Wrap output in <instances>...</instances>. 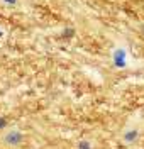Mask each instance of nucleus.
Here are the masks:
<instances>
[{"label":"nucleus","mask_w":144,"mask_h":149,"mask_svg":"<svg viewBox=\"0 0 144 149\" xmlns=\"http://www.w3.org/2000/svg\"><path fill=\"white\" fill-rule=\"evenodd\" d=\"M5 141L9 142V144H20V141H22V134L17 132V130H14V132H10L5 136Z\"/></svg>","instance_id":"nucleus-1"},{"label":"nucleus","mask_w":144,"mask_h":149,"mask_svg":"<svg viewBox=\"0 0 144 149\" xmlns=\"http://www.w3.org/2000/svg\"><path fill=\"white\" fill-rule=\"evenodd\" d=\"M124 56H125V53L122 51V49H119V51L115 53V65H117V66H124L125 65Z\"/></svg>","instance_id":"nucleus-2"},{"label":"nucleus","mask_w":144,"mask_h":149,"mask_svg":"<svg viewBox=\"0 0 144 149\" xmlns=\"http://www.w3.org/2000/svg\"><path fill=\"white\" fill-rule=\"evenodd\" d=\"M80 149H90L88 142H80Z\"/></svg>","instance_id":"nucleus-3"},{"label":"nucleus","mask_w":144,"mask_h":149,"mask_svg":"<svg viewBox=\"0 0 144 149\" xmlns=\"http://www.w3.org/2000/svg\"><path fill=\"white\" fill-rule=\"evenodd\" d=\"M134 136H136V132H132V134H131V132H129V134H127V137H125V139H127V141H131V139H134Z\"/></svg>","instance_id":"nucleus-4"},{"label":"nucleus","mask_w":144,"mask_h":149,"mask_svg":"<svg viewBox=\"0 0 144 149\" xmlns=\"http://www.w3.org/2000/svg\"><path fill=\"white\" fill-rule=\"evenodd\" d=\"M2 127H5V120H3V119H0V129H2Z\"/></svg>","instance_id":"nucleus-5"},{"label":"nucleus","mask_w":144,"mask_h":149,"mask_svg":"<svg viewBox=\"0 0 144 149\" xmlns=\"http://www.w3.org/2000/svg\"><path fill=\"white\" fill-rule=\"evenodd\" d=\"M7 3H15V0H5Z\"/></svg>","instance_id":"nucleus-6"},{"label":"nucleus","mask_w":144,"mask_h":149,"mask_svg":"<svg viewBox=\"0 0 144 149\" xmlns=\"http://www.w3.org/2000/svg\"><path fill=\"white\" fill-rule=\"evenodd\" d=\"M0 36H2V34H0Z\"/></svg>","instance_id":"nucleus-7"}]
</instances>
